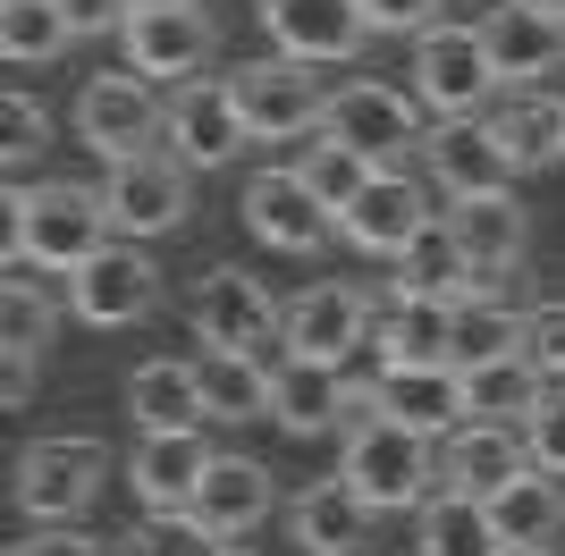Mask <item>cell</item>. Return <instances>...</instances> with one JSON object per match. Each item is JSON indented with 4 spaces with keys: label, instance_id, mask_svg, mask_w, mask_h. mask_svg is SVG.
<instances>
[{
    "label": "cell",
    "instance_id": "obj_41",
    "mask_svg": "<svg viewBox=\"0 0 565 556\" xmlns=\"http://www.w3.org/2000/svg\"><path fill=\"white\" fill-rule=\"evenodd\" d=\"M523 456L541 463V472H565V396H541L532 421H523Z\"/></svg>",
    "mask_w": 565,
    "mask_h": 556
},
{
    "label": "cell",
    "instance_id": "obj_25",
    "mask_svg": "<svg viewBox=\"0 0 565 556\" xmlns=\"http://www.w3.org/2000/svg\"><path fill=\"white\" fill-rule=\"evenodd\" d=\"M127 414L143 430H203L212 405H203V371L194 363H136L127 371Z\"/></svg>",
    "mask_w": 565,
    "mask_h": 556
},
{
    "label": "cell",
    "instance_id": "obj_30",
    "mask_svg": "<svg viewBox=\"0 0 565 556\" xmlns=\"http://www.w3.org/2000/svg\"><path fill=\"white\" fill-rule=\"evenodd\" d=\"M541 371L523 363V346L515 354H498V363H472L465 371V421H532V405H541Z\"/></svg>",
    "mask_w": 565,
    "mask_h": 556
},
{
    "label": "cell",
    "instance_id": "obj_9",
    "mask_svg": "<svg viewBox=\"0 0 565 556\" xmlns=\"http://www.w3.org/2000/svg\"><path fill=\"white\" fill-rule=\"evenodd\" d=\"M68 303H76V321H94V329H127L161 303V270H152L143 245H102V254L68 278Z\"/></svg>",
    "mask_w": 565,
    "mask_h": 556
},
{
    "label": "cell",
    "instance_id": "obj_15",
    "mask_svg": "<svg viewBox=\"0 0 565 556\" xmlns=\"http://www.w3.org/2000/svg\"><path fill=\"white\" fill-rule=\"evenodd\" d=\"M118 34H127V68L136 76H194L203 68V60H212V18H203V9H136V18L118 25Z\"/></svg>",
    "mask_w": 565,
    "mask_h": 556
},
{
    "label": "cell",
    "instance_id": "obj_4",
    "mask_svg": "<svg viewBox=\"0 0 565 556\" xmlns=\"http://www.w3.org/2000/svg\"><path fill=\"white\" fill-rule=\"evenodd\" d=\"M102 472H110V456L94 439H34L18 456V506L34 523H76V514L94 506Z\"/></svg>",
    "mask_w": 565,
    "mask_h": 556
},
{
    "label": "cell",
    "instance_id": "obj_29",
    "mask_svg": "<svg viewBox=\"0 0 565 556\" xmlns=\"http://www.w3.org/2000/svg\"><path fill=\"white\" fill-rule=\"evenodd\" d=\"M397 296H430V303H465L472 296V261H465V245H456L448 220H430V228L397 254Z\"/></svg>",
    "mask_w": 565,
    "mask_h": 556
},
{
    "label": "cell",
    "instance_id": "obj_19",
    "mask_svg": "<svg viewBox=\"0 0 565 556\" xmlns=\"http://www.w3.org/2000/svg\"><path fill=\"white\" fill-rule=\"evenodd\" d=\"M245 220H254L262 245H279V254H312L321 236H330V211L312 203V185L296 169H262L245 185Z\"/></svg>",
    "mask_w": 565,
    "mask_h": 556
},
{
    "label": "cell",
    "instance_id": "obj_1",
    "mask_svg": "<svg viewBox=\"0 0 565 556\" xmlns=\"http://www.w3.org/2000/svg\"><path fill=\"white\" fill-rule=\"evenodd\" d=\"M338 472L363 489L372 514H397V506H423L430 489H439V447H430V430H405L397 414H380L372 388H354L347 463H338Z\"/></svg>",
    "mask_w": 565,
    "mask_h": 556
},
{
    "label": "cell",
    "instance_id": "obj_47",
    "mask_svg": "<svg viewBox=\"0 0 565 556\" xmlns=\"http://www.w3.org/2000/svg\"><path fill=\"white\" fill-rule=\"evenodd\" d=\"M498 556H532V548H498Z\"/></svg>",
    "mask_w": 565,
    "mask_h": 556
},
{
    "label": "cell",
    "instance_id": "obj_10",
    "mask_svg": "<svg viewBox=\"0 0 565 556\" xmlns=\"http://www.w3.org/2000/svg\"><path fill=\"white\" fill-rule=\"evenodd\" d=\"M262 25H270V43L296 60V68H330V60H354L372 18H363V0H262Z\"/></svg>",
    "mask_w": 565,
    "mask_h": 556
},
{
    "label": "cell",
    "instance_id": "obj_27",
    "mask_svg": "<svg viewBox=\"0 0 565 556\" xmlns=\"http://www.w3.org/2000/svg\"><path fill=\"white\" fill-rule=\"evenodd\" d=\"M490 523H498V539H507V548H532V556H541L548 539L565 532V489H557V472H541V463H532V472H515V481L490 498Z\"/></svg>",
    "mask_w": 565,
    "mask_h": 556
},
{
    "label": "cell",
    "instance_id": "obj_5",
    "mask_svg": "<svg viewBox=\"0 0 565 556\" xmlns=\"http://www.w3.org/2000/svg\"><path fill=\"white\" fill-rule=\"evenodd\" d=\"M102 203H110V228H127V245H136V236H169V228L194 211L186 161H178V152H136V161H110Z\"/></svg>",
    "mask_w": 565,
    "mask_h": 556
},
{
    "label": "cell",
    "instance_id": "obj_22",
    "mask_svg": "<svg viewBox=\"0 0 565 556\" xmlns=\"http://www.w3.org/2000/svg\"><path fill=\"white\" fill-rule=\"evenodd\" d=\"M380 414H397L405 430H448V421H465V371L456 363H388L380 371Z\"/></svg>",
    "mask_w": 565,
    "mask_h": 556
},
{
    "label": "cell",
    "instance_id": "obj_34",
    "mask_svg": "<svg viewBox=\"0 0 565 556\" xmlns=\"http://www.w3.org/2000/svg\"><path fill=\"white\" fill-rule=\"evenodd\" d=\"M296 178L312 185V203L330 211V220H347L354 194L372 185V161H363L354 143H338V136H312V143H305V161H296Z\"/></svg>",
    "mask_w": 565,
    "mask_h": 556
},
{
    "label": "cell",
    "instance_id": "obj_28",
    "mask_svg": "<svg viewBox=\"0 0 565 556\" xmlns=\"http://www.w3.org/2000/svg\"><path fill=\"white\" fill-rule=\"evenodd\" d=\"M481 127L498 136L507 169H541V161H557V152H565V101H548V93H507Z\"/></svg>",
    "mask_w": 565,
    "mask_h": 556
},
{
    "label": "cell",
    "instance_id": "obj_23",
    "mask_svg": "<svg viewBox=\"0 0 565 556\" xmlns=\"http://www.w3.org/2000/svg\"><path fill=\"white\" fill-rule=\"evenodd\" d=\"M127 472H136L143 506H194V489L212 472V447H203V430H143Z\"/></svg>",
    "mask_w": 565,
    "mask_h": 556
},
{
    "label": "cell",
    "instance_id": "obj_18",
    "mask_svg": "<svg viewBox=\"0 0 565 556\" xmlns=\"http://www.w3.org/2000/svg\"><path fill=\"white\" fill-rule=\"evenodd\" d=\"M287 539L305 556H354L372 539V506H363V489L338 472V481H312L296 506H287Z\"/></svg>",
    "mask_w": 565,
    "mask_h": 556
},
{
    "label": "cell",
    "instance_id": "obj_38",
    "mask_svg": "<svg viewBox=\"0 0 565 556\" xmlns=\"http://www.w3.org/2000/svg\"><path fill=\"white\" fill-rule=\"evenodd\" d=\"M118 548H127V556H228V539H220L194 506H152Z\"/></svg>",
    "mask_w": 565,
    "mask_h": 556
},
{
    "label": "cell",
    "instance_id": "obj_17",
    "mask_svg": "<svg viewBox=\"0 0 565 556\" xmlns=\"http://www.w3.org/2000/svg\"><path fill=\"white\" fill-rule=\"evenodd\" d=\"M481 43H490L498 85H532V76H548L565 60V18H548L532 0H507V9L481 18Z\"/></svg>",
    "mask_w": 565,
    "mask_h": 556
},
{
    "label": "cell",
    "instance_id": "obj_44",
    "mask_svg": "<svg viewBox=\"0 0 565 556\" xmlns=\"http://www.w3.org/2000/svg\"><path fill=\"white\" fill-rule=\"evenodd\" d=\"M9 556H110V548L85 539V532H34V539H18Z\"/></svg>",
    "mask_w": 565,
    "mask_h": 556
},
{
    "label": "cell",
    "instance_id": "obj_24",
    "mask_svg": "<svg viewBox=\"0 0 565 556\" xmlns=\"http://www.w3.org/2000/svg\"><path fill=\"white\" fill-rule=\"evenodd\" d=\"M448 228H456V245H465L472 278H498V270H515V261H523V211H515V194H456Z\"/></svg>",
    "mask_w": 565,
    "mask_h": 556
},
{
    "label": "cell",
    "instance_id": "obj_2",
    "mask_svg": "<svg viewBox=\"0 0 565 556\" xmlns=\"http://www.w3.org/2000/svg\"><path fill=\"white\" fill-rule=\"evenodd\" d=\"M110 245V203L85 194V185H34V194H9V261H34V270H85V261Z\"/></svg>",
    "mask_w": 565,
    "mask_h": 556
},
{
    "label": "cell",
    "instance_id": "obj_20",
    "mask_svg": "<svg viewBox=\"0 0 565 556\" xmlns=\"http://www.w3.org/2000/svg\"><path fill=\"white\" fill-rule=\"evenodd\" d=\"M423 161H430V178L448 185V194H507V178H515L481 118H439L423 136Z\"/></svg>",
    "mask_w": 565,
    "mask_h": 556
},
{
    "label": "cell",
    "instance_id": "obj_45",
    "mask_svg": "<svg viewBox=\"0 0 565 556\" xmlns=\"http://www.w3.org/2000/svg\"><path fill=\"white\" fill-rule=\"evenodd\" d=\"M136 9H186V0H136Z\"/></svg>",
    "mask_w": 565,
    "mask_h": 556
},
{
    "label": "cell",
    "instance_id": "obj_37",
    "mask_svg": "<svg viewBox=\"0 0 565 556\" xmlns=\"http://www.w3.org/2000/svg\"><path fill=\"white\" fill-rule=\"evenodd\" d=\"M515 346H523V321H515V312H498V303H481V296H465L448 312V363L456 371L498 363V354H515Z\"/></svg>",
    "mask_w": 565,
    "mask_h": 556
},
{
    "label": "cell",
    "instance_id": "obj_26",
    "mask_svg": "<svg viewBox=\"0 0 565 556\" xmlns=\"http://www.w3.org/2000/svg\"><path fill=\"white\" fill-rule=\"evenodd\" d=\"M194 514H203L220 539H245L262 514H270V472H262L254 456H212V472L194 489Z\"/></svg>",
    "mask_w": 565,
    "mask_h": 556
},
{
    "label": "cell",
    "instance_id": "obj_7",
    "mask_svg": "<svg viewBox=\"0 0 565 556\" xmlns=\"http://www.w3.org/2000/svg\"><path fill=\"white\" fill-rule=\"evenodd\" d=\"M228 85H236V110H245V127H254L262 143L305 136V127H321V110H330L321 76L296 68V60H254V68H236Z\"/></svg>",
    "mask_w": 565,
    "mask_h": 556
},
{
    "label": "cell",
    "instance_id": "obj_16",
    "mask_svg": "<svg viewBox=\"0 0 565 556\" xmlns=\"http://www.w3.org/2000/svg\"><path fill=\"white\" fill-rule=\"evenodd\" d=\"M532 472L523 439L507 421H456L448 439H439V489H465V498H498V489Z\"/></svg>",
    "mask_w": 565,
    "mask_h": 556
},
{
    "label": "cell",
    "instance_id": "obj_39",
    "mask_svg": "<svg viewBox=\"0 0 565 556\" xmlns=\"http://www.w3.org/2000/svg\"><path fill=\"white\" fill-rule=\"evenodd\" d=\"M43 143H51V118L34 110V93H9V101H0V161L25 169Z\"/></svg>",
    "mask_w": 565,
    "mask_h": 556
},
{
    "label": "cell",
    "instance_id": "obj_32",
    "mask_svg": "<svg viewBox=\"0 0 565 556\" xmlns=\"http://www.w3.org/2000/svg\"><path fill=\"white\" fill-rule=\"evenodd\" d=\"M448 312H456V303L397 296V303L372 321V346L388 354V363H448Z\"/></svg>",
    "mask_w": 565,
    "mask_h": 556
},
{
    "label": "cell",
    "instance_id": "obj_8",
    "mask_svg": "<svg viewBox=\"0 0 565 556\" xmlns=\"http://www.w3.org/2000/svg\"><path fill=\"white\" fill-rule=\"evenodd\" d=\"M321 136L354 143L372 169H397L405 152L423 143V118H414V101H405V93H388V85H347V93H330Z\"/></svg>",
    "mask_w": 565,
    "mask_h": 556
},
{
    "label": "cell",
    "instance_id": "obj_35",
    "mask_svg": "<svg viewBox=\"0 0 565 556\" xmlns=\"http://www.w3.org/2000/svg\"><path fill=\"white\" fill-rule=\"evenodd\" d=\"M76 43V25L60 0H9L0 9V51L18 60V68H43V60H60V51Z\"/></svg>",
    "mask_w": 565,
    "mask_h": 556
},
{
    "label": "cell",
    "instance_id": "obj_11",
    "mask_svg": "<svg viewBox=\"0 0 565 556\" xmlns=\"http://www.w3.org/2000/svg\"><path fill=\"white\" fill-rule=\"evenodd\" d=\"M76 136L94 143L102 161H136V152H152V136H161V101H152L136 76H94V85L76 93Z\"/></svg>",
    "mask_w": 565,
    "mask_h": 556
},
{
    "label": "cell",
    "instance_id": "obj_33",
    "mask_svg": "<svg viewBox=\"0 0 565 556\" xmlns=\"http://www.w3.org/2000/svg\"><path fill=\"white\" fill-rule=\"evenodd\" d=\"M194 371H203V405H212V421H254V414H270V371H262L254 354L212 346Z\"/></svg>",
    "mask_w": 565,
    "mask_h": 556
},
{
    "label": "cell",
    "instance_id": "obj_36",
    "mask_svg": "<svg viewBox=\"0 0 565 556\" xmlns=\"http://www.w3.org/2000/svg\"><path fill=\"white\" fill-rule=\"evenodd\" d=\"M0 346L9 363H34L51 346V296L34 287V261H9V287H0Z\"/></svg>",
    "mask_w": 565,
    "mask_h": 556
},
{
    "label": "cell",
    "instance_id": "obj_42",
    "mask_svg": "<svg viewBox=\"0 0 565 556\" xmlns=\"http://www.w3.org/2000/svg\"><path fill=\"white\" fill-rule=\"evenodd\" d=\"M363 18H372V34H423V25H439V0H363Z\"/></svg>",
    "mask_w": 565,
    "mask_h": 556
},
{
    "label": "cell",
    "instance_id": "obj_6",
    "mask_svg": "<svg viewBox=\"0 0 565 556\" xmlns=\"http://www.w3.org/2000/svg\"><path fill=\"white\" fill-rule=\"evenodd\" d=\"M254 143V127H245V110H236V85H220V76H186V85L169 93V152L186 169H220L236 161Z\"/></svg>",
    "mask_w": 565,
    "mask_h": 556
},
{
    "label": "cell",
    "instance_id": "obj_46",
    "mask_svg": "<svg viewBox=\"0 0 565 556\" xmlns=\"http://www.w3.org/2000/svg\"><path fill=\"white\" fill-rule=\"evenodd\" d=\"M532 9H548V18H565V0H532Z\"/></svg>",
    "mask_w": 565,
    "mask_h": 556
},
{
    "label": "cell",
    "instance_id": "obj_21",
    "mask_svg": "<svg viewBox=\"0 0 565 556\" xmlns=\"http://www.w3.org/2000/svg\"><path fill=\"white\" fill-rule=\"evenodd\" d=\"M347 414H354V388L338 379V363H296V354H287V363L270 371V421H279V430L321 439V430H338Z\"/></svg>",
    "mask_w": 565,
    "mask_h": 556
},
{
    "label": "cell",
    "instance_id": "obj_40",
    "mask_svg": "<svg viewBox=\"0 0 565 556\" xmlns=\"http://www.w3.org/2000/svg\"><path fill=\"white\" fill-rule=\"evenodd\" d=\"M523 363L541 379H565V303H532L523 312Z\"/></svg>",
    "mask_w": 565,
    "mask_h": 556
},
{
    "label": "cell",
    "instance_id": "obj_43",
    "mask_svg": "<svg viewBox=\"0 0 565 556\" xmlns=\"http://www.w3.org/2000/svg\"><path fill=\"white\" fill-rule=\"evenodd\" d=\"M60 9H68L76 34H102V25H127V18H136V0H60Z\"/></svg>",
    "mask_w": 565,
    "mask_h": 556
},
{
    "label": "cell",
    "instance_id": "obj_12",
    "mask_svg": "<svg viewBox=\"0 0 565 556\" xmlns=\"http://www.w3.org/2000/svg\"><path fill=\"white\" fill-rule=\"evenodd\" d=\"M363 329H372V303L354 296V287H338V278H321V287H305V296L287 303V354L296 363H347L354 346H363Z\"/></svg>",
    "mask_w": 565,
    "mask_h": 556
},
{
    "label": "cell",
    "instance_id": "obj_31",
    "mask_svg": "<svg viewBox=\"0 0 565 556\" xmlns=\"http://www.w3.org/2000/svg\"><path fill=\"white\" fill-rule=\"evenodd\" d=\"M490 498H465V489H430L423 498V556H498Z\"/></svg>",
    "mask_w": 565,
    "mask_h": 556
},
{
    "label": "cell",
    "instance_id": "obj_14",
    "mask_svg": "<svg viewBox=\"0 0 565 556\" xmlns=\"http://www.w3.org/2000/svg\"><path fill=\"white\" fill-rule=\"evenodd\" d=\"M338 228H347L363 254H405V245L430 228V185L405 178V169H372V185L354 194V211Z\"/></svg>",
    "mask_w": 565,
    "mask_h": 556
},
{
    "label": "cell",
    "instance_id": "obj_3",
    "mask_svg": "<svg viewBox=\"0 0 565 556\" xmlns=\"http://www.w3.org/2000/svg\"><path fill=\"white\" fill-rule=\"evenodd\" d=\"M414 93H423L430 118H472L481 101L498 93V68H490V43L481 25H423L414 34Z\"/></svg>",
    "mask_w": 565,
    "mask_h": 556
},
{
    "label": "cell",
    "instance_id": "obj_13",
    "mask_svg": "<svg viewBox=\"0 0 565 556\" xmlns=\"http://www.w3.org/2000/svg\"><path fill=\"white\" fill-rule=\"evenodd\" d=\"M279 303H270V287L245 270H212L203 287H194V329H203V346H236V354H254L279 338Z\"/></svg>",
    "mask_w": 565,
    "mask_h": 556
},
{
    "label": "cell",
    "instance_id": "obj_48",
    "mask_svg": "<svg viewBox=\"0 0 565 556\" xmlns=\"http://www.w3.org/2000/svg\"><path fill=\"white\" fill-rule=\"evenodd\" d=\"M228 556H254V548H228Z\"/></svg>",
    "mask_w": 565,
    "mask_h": 556
}]
</instances>
